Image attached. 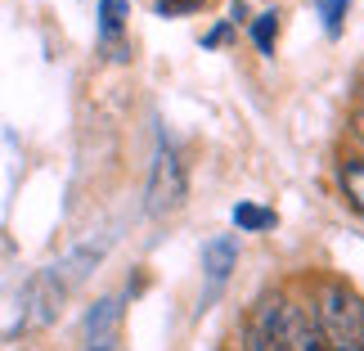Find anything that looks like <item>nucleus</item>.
I'll list each match as a JSON object with an SVG mask.
<instances>
[{
	"mask_svg": "<svg viewBox=\"0 0 364 351\" xmlns=\"http://www.w3.org/2000/svg\"><path fill=\"white\" fill-rule=\"evenodd\" d=\"M324 351H364V302L346 284H324L315 306Z\"/></svg>",
	"mask_w": 364,
	"mask_h": 351,
	"instance_id": "nucleus-1",
	"label": "nucleus"
},
{
	"mask_svg": "<svg viewBox=\"0 0 364 351\" xmlns=\"http://www.w3.org/2000/svg\"><path fill=\"white\" fill-rule=\"evenodd\" d=\"M185 203V162H180V153L166 145H158V153H153V167H149V216H166L176 212V207Z\"/></svg>",
	"mask_w": 364,
	"mask_h": 351,
	"instance_id": "nucleus-2",
	"label": "nucleus"
},
{
	"mask_svg": "<svg viewBox=\"0 0 364 351\" xmlns=\"http://www.w3.org/2000/svg\"><path fill=\"white\" fill-rule=\"evenodd\" d=\"M63 284L54 279L50 271H41L32 284H27V293H23V325L27 329H46L54 315H59V306H63Z\"/></svg>",
	"mask_w": 364,
	"mask_h": 351,
	"instance_id": "nucleus-3",
	"label": "nucleus"
},
{
	"mask_svg": "<svg viewBox=\"0 0 364 351\" xmlns=\"http://www.w3.org/2000/svg\"><path fill=\"white\" fill-rule=\"evenodd\" d=\"M279 342H284V351H324V338H319V325H315V311H311V306L284 302Z\"/></svg>",
	"mask_w": 364,
	"mask_h": 351,
	"instance_id": "nucleus-4",
	"label": "nucleus"
},
{
	"mask_svg": "<svg viewBox=\"0 0 364 351\" xmlns=\"http://www.w3.org/2000/svg\"><path fill=\"white\" fill-rule=\"evenodd\" d=\"M234 266H239V239H234V234H216V239L203 243V271H207L212 284H220Z\"/></svg>",
	"mask_w": 364,
	"mask_h": 351,
	"instance_id": "nucleus-5",
	"label": "nucleus"
},
{
	"mask_svg": "<svg viewBox=\"0 0 364 351\" xmlns=\"http://www.w3.org/2000/svg\"><path fill=\"white\" fill-rule=\"evenodd\" d=\"M117 315H122L117 298H100V302L90 306V315H86V338H90V347H108V342H113Z\"/></svg>",
	"mask_w": 364,
	"mask_h": 351,
	"instance_id": "nucleus-6",
	"label": "nucleus"
},
{
	"mask_svg": "<svg viewBox=\"0 0 364 351\" xmlns=\"http://www.w3.org/2000/svg\"><path fill=\"white\" fill-rule=\"evenodd\" d=\"M338 180H342V194H346V203H351L355 212L364 216V162H342Z\"/></svg>",
	"mask_w": 364,
	"mask_h": 351,
	"instance_id": "nucleus-7",
	"label": "nucleus"
},
{
	"mask_svg": "<svg viewBox=\"0 0 364 351\" xmlns=\"http://www.w3.org/2000/svg\"><path fill=\"white\" fill-rule=\"evenodd\" d=\"M234 226L239 230H270L274 212H265V207H257V203H239L234 207Z\"/></svg>",
	"mask_w": 364,
	"mask_h": 351,
	"instance_id": "nucleus-8",
	"label": "nucleus"
},
{
	"mask_svg": "<svg viewBox=\"0 0 364 351\" xmlns=\"http://www.w3.org/2000/svg\"><path fill=\"white\" fill-rule=\"evenodd\" d=\"M243 351H284V342H279L274 329H261V325H252V320H247V329H243Z\"/></svg>",
	"mask_w": 364,
	"mask_h": 351,
	"instance_id": "nucleus-9",
	"label": "nucleus"
},
{
	"mask_svg": "<svg viewBox=\"0 0 364 351\" xmlns=\"http://www.w3.org/2000/svg\"><path fill=\"white\" fill-rule=\"evenodd\" d=\"M274 36H279V14H261L252 23V41H257L261 54H274Z\"/></svg>",
	"mask_w": 364,
	"mask_h": 351,
	"instance_id": "nucleus-10",
	"label": "nucleus"
},
{
	"mask_svg": "<svg viewBox=\"0 0 364 351\" xmlns=\"http://www.w3.org/2000/svg\"><path fill=\"white\" fill-rule=\"evenodd\" d=\"M126 5H131V0H100V27H104V36H113L117 27L126 23Z\"/></svg>",
	"mask_w": 364,
	"mask_h": 351,
	"instance_id": "nucleus-11",
	"label": "nucleus"
},
{
	"mask_svg": "<svg viewBox=\"0 0 364 351\" xmlns=\"http://www.w3.org/2000/svg\"><path fill=\"white\" fill-rule=\"evenodd\" d=\"M207 0H158V14L162 19H185V14H193V9H203Z\"/></svg>",
	"mask_w": 364,
	"mask_h": 351,
	"instance_id": "nucleus-12",
	"label": "nucleus"
},
{
	"mask_svg": "<svg viewBox=\"0 0 364 351\" xmlns=\"http://www.w3.org/2000/svg\"><path fill=\"white\" fill-rule=\"evenodd\" d=\"M319 14H324V27L333 36L342 32V14H346V0H319Z\"/></svg>",
	"mask_w": 364,
	"mask_h": 351,
	"instance_id": "nucleus-13",
	"label": "nucleus"
},
{
	"mask_svg": "<svg viewBox=\"0 0 364 351\" xmlns=\"http://www.w3.org/2000/svg\"><path fill=\"white\" fill-rule=\"evenodd\" d=\"M355 126H360V135H364V113H360V117H355Z\"/></svg>",
	"mask_w": 364,
	"mask_h": 351,
	"instance_id": "nucleus-14",
	"label": "nucleus"
},
{
	"mask_svg": "<svg viewBox=\"0 0 364 351\" xmlns=\"http://www.w3.org/2000/svg\"><path fill=\"white\" fill-rule=\"evenodd\" d=\"M86 351H108V347H86Z\"/></svg>",
	"mask_w": 364,
	"mask_h": 351,
	"instance_id": "nucleus-15",
	"label": "nucleus"
}]
</instances>
